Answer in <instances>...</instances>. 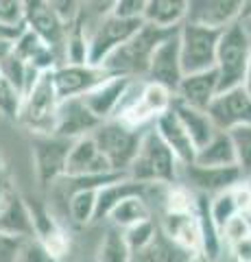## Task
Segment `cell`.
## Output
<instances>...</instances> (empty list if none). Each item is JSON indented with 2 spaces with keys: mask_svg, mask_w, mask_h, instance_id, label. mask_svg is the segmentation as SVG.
<instances>
[{
  "mask_svg": "<svg viewBox=\"0 0 251 262\" xmlns=\"http://www.w3.org/2000/svg\"><path fill=\"white\" fill-rule=\"evenodd\" d=\"M177 120L181 122V127L186 129V134L190 136V140L194 144V149H203V146L212 140V138L218 134V129L214 127L212 118L208 116V112H199L192 107H186V105L173 101V107Z\"/></svg>",
  "mask_w": 251,
  "mask_h": 262,
  "instance_id": "27",
  "label": "cell"
},
{
  "mask_svg": "<svg viewBox=\"0 0 251 262\" xmlns=\"http://www.w3.org/2000/svg\"><path fill=\"white\" fill-rule=\"evenodd\" d=\"M99 125H101V120L87 110L83 98L81 96L79 98H66V101H59L53 136L75 142L79 138L92 136L94 131L99 129Z\"/></svg>",
  "mask_w": 251,
  "mask_h": 262,
  "instance_id": "14",
  "label": "cell"
},
{
  "mask_svg": "<svg viewBox=\"0 0 251 262\" xmlns=\"http://www.w3.org/2000/svg\"><path fill=\"white\" fill-rule=\"evenodd\" d=\"M131 81H133L131 77H109L107 81H103L101 85H96L94 90H90V92L83 94L81 98H83V103L87 105V110L101 122L114 120L127 88L131 85Z\"/></svg>",
  "mask_w": 251,
  "mask_h": 262,
  "instance_id": "18",
  "label": "cell"
},
{
  "mask_svg": "<svg viewBox=\"0 0 251 262\" xmlns=\"http://www.w3.org/2000/svg\"><path fill=\"white\" fill-rule=\"evenodd\" d=\"M197 210V208H194ZM168 241H173L177 247L194 253L201 251V232L197 212H186V214H164V223L159 225Z\"/></svg>",
  "mask_w": 251,
  "mask_h": 262,
  "instance_id": "23",
  "label": "cell"
},
{
  "mask_svg": "<svg viewBox=\"0 0 251 262\" xmlns=\"http://www.w3.org/2000/svg\"><path fill=\"white\" fill-rule=\"evenodd\" d=\"M107 219L111 221V227L127 229L135 223H140V221L151 219V210H149L144 196H129V199L120 201L118 206L109 212Z\"/></svg>",
  "mask_w": 251,
  "mask_h": 262,
  "instance_id": "31",
  "label": "cell"
},
{
  "mask_svg": "<svg viewBox=\"0 0 251 262\" xmlns=\"http://www.w3.org/2000/svg\"><path fill=\"white\" fill-rule=\"evenodd\" d=\"M208 116L212 118L214 127L225 134L236 127L251 125V96L245 88L221 92L208 107Z\"/></svg>",
  "mask_w": 251,
  "mask_h": 262,
  "instance_id": "13",
  "label": "cell"
},
{
  "mask_svg": "<svg viewBox=\"0 0 251 262\" xmlns=\"http://www.w3.org/2000/svg\"><path fill=\"white\" fill-rule=\"evenodd\" d=\"M251 20V0H242V11H240V22Z\"/></svg>",
  "mask_w": 251,
  "mask_h": 262,
  "instance_id": "49",
  "label": "cell"
},
{
  "mask_svg": "<svg viewBox=\"0 0 251 262\" xmlns=\"http://www.w3.org/2000/svg\"><path fill=\"white\" fill-rule=\"evenodd\" d=\"M251 53V35L242 22H236L221 33L216 48V77H218V94L230 90L242 88Z\"/></svg>",
  "mask_w": 251,
  "mask_h": 262,
  "instance_id": "3",
  "label": "cell"
},
{
  "mask_svg": "<svg viewBox=\"0 0 251 262\" xmlns=\"http://www.w3.org/2000/svg\"><path fill=\"white\" fill-rule=\"evenodd\" d=\"M245 92L251 96V53H249V63H247V72H245V81H242Z\"/></svg>",
  "mask_w": 251,
  "mask_h": 262,
  "instance_id": "48",
  "label": "cell"
},
{
  "mask_svg": "<svg viewBox=\"0 0 251 262\" xmlns=\"http://www.w3.org/2000/svg\"><path fill=\"white\" fill-rule=\"evenodd\" d=\"M27 203H29L31 219H33V238L37 243H42L57 260H63L70 251L68 234L63 232V227L55 221V216L42 203H31V201H27Z\"/></svg>",
  "mask_w": 251,
  "mask_h": 262,
  "instance_id": "19",
  "label": "cell"
},
{
  "mask_svg": "<svg viewBox=\"0 0 251 262\" xmlns=\"http://www.w3.org/2000/svg\"><path fill=\"white\" fill-rule=\"evenodd\" d=\"M142 134L144 131L129 129L118 120H107V122H101L99 129L92 134V138L96 146H99L101 155L111 166V170L127 175L129 166L133 164L138 155V149H140Z\"/></svg>",
  "mask_w": 251,
  "mask_h": 262,
  "instance_id": "6",
  "label": "cell"
},
{
  "mask_svg": "<svg viewBox=\"0 0 251 262\" xmlns=\"http://www.w3.org/2000/svg\"><path fill=\"white\" fill-rule=\"evenodd\" d=\"M109 173H114V170L101 155L92 136L79 138V140L72 142L66 162V177H101Z\"/></svg>",
  "mask_w": 251,
  "mask_h": 262,
  "instance_id": "17",
  "label": "cell"
},
{
  "mask_svg": "<svg viewBox=\"0 0 251 262\" xmlns=\"http://www.w3.org/2000/svg\"><path fill=\"white\" fill-rule=\"evenodd\" d=\"M177 31L171 33V35H168L164 42L155 48V53H153L151 61H149V70H147V75H144V81L162 85L171 94H175L177 85H179L181 79H184L181 59H179V37H177Z\"/></svg>",
  "mask_w": 251,
  "mask_h": 262,
  "instance_id": "11",
  "label": "cell"
},
{
  "mask_svg": "<svg viewBox=\"0 0 251 262\" xmlns=\"http://www.w3.org/2000/svg\"><path fill=\"white\" fill-rule=\"evenodd\" d=\"M96 192L99 190H75L68 196V212L77 225L94 223L96 212Z\"/></svg>",
  "mask_w": 251,
  "mask_h": 262,
  "instance_id": "34",
  "label": "cell"
},
{
  "mask_svg": "<svg viewBox=\"0 0 251 262\" xmlns=\"http://www.w3.org/2000/svg\"><path fill=\"white\" fill-rule=\"evenodd\" d=\"M171 107H173V94L168 92V90H164L162 85L144 81V88H142L140 96H138V101L116 120L127 125L129 129L140 131L144 125L155 122L162 114H166Z\"/></svg>",
  "mask_w": 251,
  "mask_h": 262,
  "instance_id": "12",
  "label": "cell"
},
{
  "mask_svg": "<svg viewBox=\"0 0 251 262\" xmlns=\"http://www.w3.org/2000/svg\"><path fill=\"white\" fill-rule=\"evenodd\" d=\"M181 173L186 177V186L197 194H206V196H216L221 192L234 190L238 184H242V179L238 166H230V168H203V166H181Z\"/></svg>",
  "mask_w": 251,
  "mask_h": 262,
  "instance_id": "15",
  "label": "cell"
},
{
  "mask_svg": "<svg viewBox=\"0 0 251 262\" xmlns=\"http://www.w3.org/2000/svg\"><path fill=\"white\" fill-rule=\"evenodd\" d=\"M147 0H116L111 3V15L120 20H142Z\"/></svg>",
  "mask_w": 251,
  "mask_h": 262,
  "instance_id": "41",
  "label": "cell"
},
{
  "mask_svg": "<svg viewBox=\"0 0 251 262\" xmlns=\"http://www.w3.org/2000/svg\"><path fill=\"white\" fill-rule=\"evenodd\" d=\"M0 24L24 27V3L22 0H0Z\"/></svg>",
  "mask_w": 251,
  "mask_h": 262,
  "instance_id": "42",
  "label": "cell"
},
{
  "mask_svg": "<svg viewBox=\"0 0 251 262\" xmlns=\"http://www.w3.org/2000/svg\"><path fill=\"white\" fill-rule=\"evenodd\" d=\"M96 262H131V251L127 249L123 232L118 227H109L96 251Z\"/></svg>",
  "mask_w": 251,
  "mask_h": 262,
  "instance_id": "33",
  "label": "cell"
},
{
  "mask_svg": "<svg viewBox=\"0 0 251 262\" xmlns=\"http://www.w3.org/2000/svg\"><path fill=\"white\" fill-rule=\"evenodd\" d=\"M70 140L57 136H33L31 153H33V166L37 182L42 188L57 184L66 177V162L70 153Z\"/></svg>",
  "mask_w": 251,
  "mask_h": 262,
  "instance_id": "8",
  "label": "cell"
},
{
  "mask_svg": "<svg viewBox=\"0 0 251 262\" xmlns=\"http://www.w3.org/2000/svg\"><path fill=\"white\" fill-rule=\"evenodd\" d=\"M171 33H175V31H162V29L151 27V24H142L140 31H138L131 39H127L118 51L111 53L101 68H105L116 77H131V79L144 77L149 70V61H151L153 53H155V48L164 42Z\"/></svg>",
  "mask_w": 251,
  "mask_h": 262,
  "instance_id": "2",
  "label": "cell"
},
{
  "mask_svg": "<svg viewBox=\"0 0 251 262\" xmlns=\"http://www.w3.org/2000/svg\"><path fill=\"white\" fill-rule=\"evenodd\" d=\"M151 186H144V184H138L133 179H120V182L114 184H107L103 186L99 192H96V212H94V223H101L109 216V212L114 210L120 201L129 199V196H144L147 199V192H149Z\"/></svg>",
  "mask_w": 251,
  "mask_h": 262,
  "instance_id": "25",
  "label": "cell"
},
{
  "mask_svg": "<svg viewBox=\"0 0 251 262\" xmlns=\"http://www.w3.org/2000/svg\"><path fill=\"white\" fill-rule=\"evenodd\" d=\"M153 129H155V134L162 138V142L173 151V155L177 158V162H179L181 166H188V164L194 162L197 149H194L190 136L186 134V129L181 127V122L177 120L173 110L162 114V116L153 122Z\"/></svg>",
  "mask_w": 251,
  "mask_h": 262,
  "instance_id": "22",
  "label": "cell"
},
{
  "mask_svg": "<svg viewBox=\"0 0 251 262\" xmlns=\"http://www.w3.org/2000/svg\"><path fill=\"white\" fill-rule=\"evenodd\" d=\"M27 27H7V24H0V39L5 42H15Z\"/></svg>",
  "mask_w": 251,
  "mask_h": 262,
  "instance_id": "46",
  "label": "cell"
},
{
  "mask_svg": "<svg viewBox=\"0 0 251 262\" xmlns=\"http://www.w3.org/2000/svg\"><path fill=\"white\" fill-rule=\"evenodd\" d=\"M59 96L55 92L53 72H44L37 83L22 96L18 120L33 136H53L55 120H57Z\"/></svg>",
  "mask_w": 251,
  "mask_h": 262,
  "instance_id": "4",
  "label": "cell"
},
{
  "mask_svg": "<svg viewBox=\"0 0 251 262\" xmlns=\"http://www.w3.org/2000/svg\"><path fill=\"white\" fill-rule=\"evenodd\" d=\"M221 33L223 31L208 29L192 22L181 24L179 31H177V37H179V59L184 77L214 70Z\"/></svg>",
  "mask_w": 251,
  "mask_h": 262,
  "instance_id": "5",
  "label": "cell"
},
{
  "mask_svg": "<svg viewBox=\"0 0 251 262\" xmlns=\"http://www.w3.org/2000/svg\"><path fill=\"white\" fill-rule=\"evenodd\" d=\"M13 44L15 42H5V39H0V63L13 53Z\"/></svg>",
  "mask_w": 251,
  "mask_h": 262,
  "instance_id": "47",
  "label": "cell"
},
{
  "mask_svg": "<svg viewBox=\"0 0 251 262\" xmlns=\"http://www.w3.org/2000/svg\"><path fill=\"white\" fill-rule=\"evenodd\" d=\"M188 258L190 253L179 249L173 241H168L162 229H157L155 238L151 241L149 247L138 253L140 262H188Z\"/></svg>",
  "mask_w": 251,
  "mask_h": 262,
  "instance_id": "32",
  "label": "cell"
},
{
  "mask_svg": "<svg viewBox=\"0 0 251 262\" xmlns=\"http://www.w3.org/2000/svg\"><path fill=\"white\" fill-rule=\"evenodd\" d=\"M194 212H197L199 232H201V253L208 256L212 262H216L218 256H221L223 241H221V232L216 229L214 221H212V214H210V196L197 194V210Z\"/></svg>",
  "mask_w": 251,
  "mask_h": 262,
  "instance_id": "30",
  "label": "cell"
},
{
  "mask_svg": "<svg viewBox=\"0 0 251 262\" xmlns=\"http://www.w3.org/2000/svg\"><path fill=\"white\" fill-rule=\"evenodd\" d=\"M194 166H203V168H230L236 166V155H234L232 140L225 131L218 134L210 140L203 149H199L194 155Z\"/></svg>",
  "mask_w": 251,
  "mask_h": 262,
  "instance_id": "29",
  "label": "cell"
},
{
  "mask_svg": "<svg viewBox=\"0 0 251 262\" xmlns=\"http://www.w3.org/2000/svg\"><path fill=\"white\" fill-rule=\"evenodd\" d=\"M109 77H116V75H111L105 68L90 66V63H85V66L61 63L53 70V83H55V92H57L59 101L83 96L96 85H101L103 81H107Z\"/></svg>",
  "mask_w": 251,
  "mask_h": 262,
  "instance_id": "10",
  "label": "cell"
},
{
  "mask_svg": "<svg viewBox=\"0 0 251 262\" xmlns=\"http://www.w3.org/2000/svg\"><path fill=\"white\" fill-rule=\"evenodd\" d=\"M51 7H53L55 15H57V18L63 22V27H66V29L79 18L81 9H83V5H81V3H72V0H51Z\"/></svg>",
  "mask_w": 251,
  "mask_h": 262,
  "instance_id": "43",
  "label": "cell"
},
{
  "mask_svg": "<svg viewBox=\"0 0 251 262\" xmlns=\"http://www.w3.org/2000/svg\"><path fill=\"white\" fill-rule=\"evenodd\" d=\"M27 238H18V236H9L0 232V262H15L22 243Z\"/></svg>",
  "mask_w": 251,
  "mask_h": 262,
  "instance_id": "44",
  "label": "cell"
},
{
  "mask_svg": "<svg viewBox=\"0 0 251 262\" xmlns=\"http://www.w3.org/2000/svg\"><path fill=\"white\" fill-rule=\"evenodd\" d=\"M0 232L18 238H33V219L29 203L13 190V186L0 201Z\"/></svg>",
  "mask_w": 251,
  "mask_h": 262,
  "instance_id": "21",
  "label": "cell"
},
{
  "mask_svg": "<svg viewBox=\"0 0 251 262\" xmlns=\"http://www.w3.org/2000/svg\"><path fill=\"white\" fill-rule=\"evenodd\" d=\"M188 262H212L208 256H203L201 251H194V253H190V258H188Z\"/></svg>",
  "mask_w": 251,
  "mask_h": 262,
  "instance_id": "50",
  "label": "cell"
},
{
  "mask_svg": "<svg viewBox=\"0 0 251 262\" xmlns=\"http://www.w3.org/2000/svg\"><path fill=\"white\" fill-rule=\"evenodd\" d=\"M15 262H61V260L55 258L42 243H37L35 238H27L22 243Z\"/></svg>",
  "mask_w": 251,
  "mask_h": 262,
  "instance_id": "40",
  "label": "cell"
},
{
  "mask_svg": "<svg viewBox=\"0 0 251 262\" xmlns=\"http://www.w3.org/2000/svg\"><path fill=\"white\" fill-rule=\"evenodd\" d=\"M87 46H90V29H87V9H81L79 18L66 29V46H63V63L85 66Z\"/></svg>",
  "mask_w": 251,
  "mask_h": 262,
  "instance_id": "28",
  "label": "cell"
},
{
  "mask_svg": "<svg viewBox=\"0 0 251 262\" xmlns=\"http://www.w3.org/2000/svg\"><path fill=\"white\" fill-rule=\"evenodd\" d=\"M127 175L144 186H175L181 184V164L151 127L142 134L140 149Z\"/></svg>",
  "mask_w": 251,
  "mask_h": 262,
  "instance_id": "1",
  "label": "cell"
},
{
  "mask_svg": "<svg viewBox=\"0 0 251 262\" xmlns=\"http://www.w3.org/2000/svg\"><path fill=\"white\" fill-rule=\"evenodd\" d=\"M230 258L232 262H249L251 260V236L236 245H230Z\"/></svg>",
  "mask_w": 251,
  "mask_h": 262,
  "instance_id": "45",
  "label": "cell"
},
{
  "mask_svg": "<svg viewBox=\"0 0 251 262\" xmlns=\"http://www.w3.org/2000/svg\"><path fill=\"white\" fill-rule=\"evenodd\" d=\"M157 229H159V225H155V221L147 219V221H140V223L127 227V229H120V232H123L125 245H127V249L131 251V256L133 253L138 256L142 249H147L151 245V241L155 238V234H157Z\"/></svg>",
  "mask_w": 251,
  "mask_h": 262,
  "instance_id": "36",
  "label": "cell"
},
{
  "mask_svg": "<svg viewBox=\"0 0 251 262\" xmlns=\"http://www.w3.org/2000/svg\"><path fill=\"white\" fill-rule=\"evenodd\" d=\"M13 53L27 66H31V68L37 70V72H42V75L44 72H53L57 66H61L59 57L55 55L37 35H33V33L27 31V29H24L22 35L15 39Z\"/></svg>",
  "mask_w": 251,
  "mask_h": 262,
  "instance_id": "24",
  "label": "cell"
},
{
  "mask_svg": "<svg viewBox=\"0 0 251 262\" xmlns=\"http://www.w3.org/2000/svg\"><path fill=\"white\" fill-rule=\"evenodd\" d=\"M20 103H22L20 92L0 75V114H5L7 118L15 120L18 118V112H20Z\"/></svg>",
  "mask_w": 251,
  "mask_h": 262,
  "instance_id": "38",
  "label": "cell"
},
{
  "mask_svg": "<svg viewBox=\"0 0 251 262\" xmlns=\"http://www.w3.org/2000/svg\"><path fill=\"white\" fill-rule=\"evenodd\" d=\"M188 15V0H147L142 22L162 31H177Z\"/></svg>",
  "mask_w": 251,
  "mask_h": 262,
  "instance_id": "26",
  "label": "cell"
},
{
  "mask_svg": "<svg viewBox=\"0 0 251 262\" xmlns=\"http://www.w3.org/2000/svg\"><path fill=\"white\" fill-rule=\"evenodd\" d=\"M234 155H236V166L240 170L242 179H251V125L236 127L227 131Z\"/></svg>",
  "mask_w": 251,
  "mask_h": 262,
  "instance_id": "35",
  "label": "cell"
},
{
  "mask_svg": "<svg viewBox=\"0 0 251 262\" xmlns=\"http://www.w3.org/2000/svg\"><path fill=\"white\" fill-rule=\"evenodd\" d=\"M24 27L42 39L63 63L66 27L55 15L51 3H46V0H29V3H24Z\"/></svg>",
  "mask_w": 251,
  "mask_h": 262,
  "instance_id": "9",
  "label": "cell"
},
{
  "mask_svg": "<svg viewBox=\"0 0 251 262\" xmlns=\"http://www.w3.org/2000/svg\"><path fill=\"white\" fill-rule=\"evenodd\" d=\"M249 262H251V260H249Z\"/></svg>",
  "mask_w": 251,
  "mask_h": 262,
  "instance_id": "51",
  "label": "cell"
},
{
  "mask_svg": "<svg viewBox=\"0 0 251 262\" xmlns=\"http://www.w3.org/2000/svg\"><path fill=\"white\" fill-rule=\"evenodd\" d=\"M142 20H120L111 13L103 15L90 31V46H87V63L101 68L105 59L118 51L127 39H131L142 27Z\"/></svg>",
  "mask_w": 251,
  "mask_h": 262,
  "instance_id": "7",
  "label": "cell"
},
{
  "mask_svg": "<svg viewBox=\"0 0 251 262\" xmlns=\"http://www.w3.org/2000/svg\"><path fill=\"white\" fill-rule=\"evenodd\" d=\"M240 11L242 0H190L186 22L225 31L232 24L240 22Z\"/></svg>",
  "mask_w": 251,
  "mask_h": 262,
  "instance_id": "16",
  "label": "cell"
},
{
  "mask_svg": "<svg viewBox=\"0 0 251 262\" xmlns=\"http://www.w3.org/2000/svg\"><path fill=\"white\" fill-rule=\"evenodd\" d=\"M210 214H212L216 229L221 232V229L238 214V206H236V199H234V192L227 190V192L212 196V199H210Z\"/></svg>",
  "mask_w": 251,
  "mask_h": 262,
  "instance_id": "37",
  "label": "cell"
},
{
  "mask_svg": "<svg viewBox=\"0 0 251 262\" xmlns=\"http://www.w3.org/2000/svg\"><path fill=\"white\" fill-rule=\"evenodd\" d=\"M218 96V77L216 70L199 72V75H188L181 79V83L177 85L173 101L186 105V107L208 112L212 101Z\"/></svg>",
  "mask_w": 251,
  "mask_h": 262,
  "instance_id": "20",
  "label": "cell"
},
{
  "mask_svg": "<svg viewBox=\"0 0 251 262\" xmlns=\"http://www.w3.org/2000/svg\"><path fill=\"white\" fill-rule=\"evenodd\" d=\"M249 236H251V225H249V221L242 214H236L227 225L221 229V241L227 245V247H230V245H236L240 241L249 238Z\"/></svg>",
  "mask_w": 251,
  "mask_h": 262,
  "instance_id": "39",
  "label": "cell"
}]
</instances>
